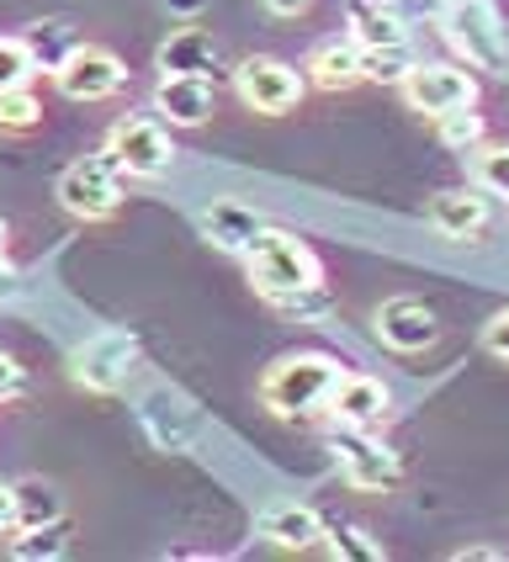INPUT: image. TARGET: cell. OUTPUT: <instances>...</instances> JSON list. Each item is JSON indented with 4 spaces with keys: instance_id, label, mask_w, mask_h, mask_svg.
I'll list each match as a JSON object with an SVG mask.
<instances>
[{
    "instance_id": "cell-1",
    "label": "cell",
    "mask_w": 509,
    "mask_h": 562,
    "mask_svg": "<svg viewBox=\"0 0 509 562\" xmlns=\"http://www.w3.org/2000/svg\"><path fill=\"white\" fill-rule=\"evenodd\" d=\"M340 376L346 367L335 361V356H282L265 382H260V404L271 408V414H282V419H303V414H314V408H329L335 398V387H340Z\"/></svg>"
},
{
    "instance_id": "cell-2",
    "label": "cell",
    "mask_w": 509,
    "mask_h": 562,
    "mask_svg": "<svg viewBox=\"0 0 509 562\" xmlns=\"http://www.w3.org/2000/svg\"><path fill=\"white\" fill-rule=\"evenodd\" d=\"M245 260H250V281L260 286V292H265V297H271V303L324 281L318 255L308 250L297 234H286V228H265V234L255 239V250L245 255Z\"/></svg>"
},
{
    "instance_id": "cell-3",
    "label": "cell",
    "mask_w": 509,
    "mask_h": 562,
    "mask_svg": "<svg viewBox=\"0 0 509 562\" xmlns=\"http://www.w3.org/2000/svg\"><path fill=\"white\" fill-rule=\"evenodd\" d=\"M445 37L473 69H505L509 64V27L494 0H451L445 11Z\"/></svg>"
},
{
    "instance_id": "cell-4",
    "label": "cell",
    "mask_w": 509,
    "mask_h": 562,
    "mask_svg": "<svg viewBox=\"0 0 509 562\" xmlns=\"http://www.w3.org/2000/svg\"><path fill=\"white\" fill-rule=\"evenodd\" d=\"M59 202H64V213H75V218H86V223L112 218L117 202H123V165L106 155V149L75 159L59 176Z\"/></svg>"
},
{
    "instance_id": "cell-5",
    "label": "cell",
    "mask_w": 509,
    "mask_h": 562,
    "mask_svg": "<svg viewBox=\"0 0 509 562\" xmlns=\"http://www.w3.org/2000/svg\"><path fill=\"white\" fill-rule=\"evenodd\" d=\"M329 451H335V462H340L350 488H398V477H404L398 451H387L366 425H340V419H335Z\"/></svg>"
},
{
    "instance_id": "cell-6",
    "label": "cell",
    "mask_w": 509,
    "mask_h": 562,
    "mask_svg": "<svg viewBox=\"0 0 509 562\" xmlns=\"http://www.w3.org/2000/svg\"><path fill=\"white\" fill-rule=\"evenodd\" d=\"M106 155L117 159L123 176H133V181H159L176 165V144H170L165 123H155V117H123L106 133Z\"/></svg>"
},
{
    "instance_id": "cell-7",
    "label": "cell",
    "mask_w": 509,
    "mask_h": 562,
    "mask_svg": "<svg viewBox=\"0 0 509 562\" xmlns=\"http://www.w3.org/2000/svg\"><path fill=\"white\" fill-rule=\"evenodd\" d=\"M133 367H138V340L127 329H95L75 350V382L91 393H123Z\"/></svg>"
},
{
    "instance_id": "cell-8",
    "label": "cell",
    "mask_w": 509,
    "mask_h": 562,
    "mask_svg": "<svg viewBox=\"0 0 509 562\" xmlns=\"http://www.w3.org/2000/svg\"><path fill=\"white\" fill-rule=\"evenodd\" d=\"M404 95L425 117H451V112L477 106V80L456 64H414L409 80H404Z\"/></svg>"
},
{
    "instance_id": "cell-9",
    "label": "cell",
    "mask_w": 509,
    "mask_h": 562,
    "mask_svg": "<svg viewBox=\"0 0 509 562\" xmlns=\"http://www.w3.org/2000/svg\"><path fill=\"white\" fill-rule=\"evenodd\" d=\"M234 91H239V101H245L250 112L282 117V112H292V106L303 101V75H297L292 64L260 54V59H245L234 69Z\"/></svg>"
},
{
    "instance_id": "cell-10",
    "label": "cell",
    "mask_w": 509,
    "mask_h": 562,
    "mask_svg": "<svg viewBox=\"0 0 509 562\" xmlns=\"http://www.w3.org/2000/svg\"><path fill=\"white\" fill-rule=\"evenodd\" d=\"M54 80H59V91L69 95V101H112V95L127 86V64L117 59L112 48L80 43Z\"/></svg>"
},
{
    "instance_id": "cell-11",
    "label": "cell",
    "mask_w": 509,
    "mask_h": 562,
    "mask_svg": "<svg viewBox=\"0 0 509 562\" xmlns=\"http://www.w3.org/2000/svg\"><path fill=\"white\" fill-rule=\"evenodd\" d=\"M436 335H441V324H436V308L425 297H387L377 308V340L404 350V356L436 345Z\"/></svg>"
},
{
    "instance_id": "cell-12",
    "label": "cell",
    "mask_w": 509,
    "mask_h": 562,
    "mask_svg": "<svg viewBox=\"0 0 509 562\" xmlns=\"http://www.w3.org/2000/svg\"><path fill=\"white\" fill-rule=\"evenodd\" d=\"M155 112L159 123L170 127H202L213 117V80H202V75H159Z\"/></svg>"
},
{
    "instance_id": "cell-13",
    "label": "cell",
    "mask_w": 509,
    "mask_h": 562,
    "mask_svg": "<svg viewBox=\"0 0 509 562\" xmlns=\"http://www.w3.org/2000/svg\"><path fill=\"white\" fill-rule=\"evenodd\" d=\"M260 536L271 541V547H282V552H318L324 541H329V526L318 520L308 504H271V509H260Z\"/></svg>"
},
{
    "instance_id": "cell-14",
    "label": "cell",
    "mask_w": 509,
    "mask_h": 562,
    "mask_svg": "<svg viewBox=\"0 0 509 562\" xmlns=\"http://www.w3.org/2000/svg\"><path fill=\"white\" fill-rule=\"evenodd\" d=\"M387 408H393V393H387V382L377 376H361V372H346L340 376V387H335V398H329V419H340V425H382L387 419Z\"/></svg>"
},
{
    "instance_id": "cell-15",
    "label": "cell",
    "mask_w": 509,
    "mask_h": 562,
    "mask_svg": "<svg viewBox=\"0 0 509 562\" xmlns=\"http://www.w3.org/2000/svg\"><path fill=\"white\" fill-rule=\"evenodd\" d=\"M308 80H314L318 91H350V86H361L366 80V54H361V43L355 37H335V43H318L314 54H308Z\"/></svg>"
},
{
    "instance_id": "cell-16",
    "label": "cell",
    "mask_w": 509,
    "mask_h": 562,
    "mask_svg": "<svg viewBox=\"0 0 509 562\" xmlns=\"http://www.w3.org/2000/svg\"><path fill=\"white\" fill-rule=\"evenodd\" d=\"M350 37L361 48H409V22L398 16V5H382V0H350L346 5Z\"/></svg>"
},
{
    "instance_id": "cell-17",
    "label": "cell",
    "mask_w": 509,
    "mask_h": 562,
    "mask_svg": "<svg viewBox=\"0 0 509 562\" xmlns=\"http://www.w3.org/2000/svg\"><path fill=\"white\" fill-rule=\"evenodd\" d=\"M425 218L445 239H473V234L488 228V202L477 191H436L430 207H425Z\"/></svg>"
},
{
    "instance_id": "cell-18",
    "label": "cell",
    "mask_w": 509,
    "mask_h": 562,
    "mask_svg": "<svg viewBox=\"0 0 509 562\" xmlns=\"http://www.w3.org/2000/svg\"><path fill=\"white\" fill-rule=\"evenodd\" d=\"M159 75H202L213 80L218 75V43L202 27H181L159 43Z\"/></svg>"
},
{
    "instance_id": "cell-19",
    "label": "cell",
    "mask_w": 509,
    "mask_h": 562,
    "mask_svg": "<svg viewBox=\"0 0 509 562\" xmlns=\"http://www.w3.org/2000/svg\"><path fill=\"white\" fill-rule=\"evenodd\" d=\"M202 234L223 255H250L255 239L265 234V223L255 218L250 207H239V202H213V207H202Z\"/></svg>"
},
{
    "instance_id": "cell-20",
    "label": "cell",
    "mask_w": 509,
    "mask_h": 562,
    "mask_svg": "<svg viewBox=\"0 0 509 562\" xmlns=\"http://www.w3.org/2000/svg\"><path fill=\"white\" fill-rule=\"evenodd\" d=\"M22 43H27L37 75H59L64 64H69V54L80 48V32L69 27V22H32V27H22Z\"/></svg>"
},
{
    "instance_id": "cell-21",
    "label": "cell",
    "mask_w": 509,
    "mask_h": 562,
    "mask_svg": "<svg viewBox=\"0 0 509 562\" xmlns=\"http://www.w3.org/2000/svg\"><path fill=\"white\" fill-rule=\"evenodd\" d=\"M144 425H149V436H155L159 451H186L191 440H196L191 414L176 404V398H165V393H155V398L144 404Z\"/></svg>"
},
{
    "instance_id": "cell-22",
    "label": "cell",
    "mask_w": 509,
    "mask_h": 562,
    "mask_svg": "<svg viewBox=\"0 0 509 562\" xmlns=\"http://www.w3.org/2000/svg\"><path fill=\"white\" fill-rule=\"evenodd\" d=\"M11 488H16V520H22V531L64 520V494L54 488V483H43V477H22V483H11Z\"/></svg>"
},
{
    "instance_id": "cell-23",
    "label": "cell",
    "mask_w": 509,
    "mask_h": 562,
    "mask_svg": "<svg viewBox=\"0 0 509 562\" xmlns=\"http://www.w3.org/2000/svg\"><path fill=\"white\" fill-rule=\"evenodd\" d=\"M16 562H59L69 552V526L54 520V526H32V531H16V541L5 547Z\"/></svg>"
},
{
    "instance_id": "cell-24",
    "label": "cell",
    "mask_w": 509,
    "mask_h": 562,
    "mask_svg": "<svg viewBox=\"0 0 509 562\" xmlns=\"http://www.w3.org/2000/svg\"><path fill=\"white\" fill-rule=\"evenodd\" d=\"M37 123H43V101L32 95V86L0 91V133H32Z\"/></svg>"
},
{
    "instance_id": "cell-25",
    "label": "cell",
    "mask_w": 509,
    "mask_h": 562,
    "mask_svg": "<svg viewBox=\"0 0 509 562\" xmlns=\"http://www.w3.org/2000/svg\"><path fill=\"white\" fill-rule=\"evenodd\" d=\"M32 75H37V64H32L27 43L0 37V91H22V86H32Z\"/></svg>"
},
{
    "instance_id": "cell-26",
    "label": "cell",
    "mask_w": 509,
    "mask_h": 562,
    "mask_svg": "<svg viewBox=\"0 0 509 562\" xmlns=\"http://www.w3.org/2000/svg\"><path fill=\"white\" fill-rule=\"evenodd\" d=\"M361 54H366V80H382V86H404L419 64L409 48H361Z\"/></svg>"
},
{
    "instance_id": "cell-27",
    "label": "cell",
    "mask_w": 509,
    "mask_h": 562,
    "mask_svg": "<svg viewBox=\"0 0 509 562\" xmlns=\"http://www.w3.org/2000/svg\"><path fill=\"white\" fill-rule=\"evenodd\" d=\"M335 558H361V562H377L382 547L372 541V536L361 531V526H329V541H324Z\"/></svg>"
},
{
    "instance_id": "cell-28",
    "label": "cell",
    "mask_w": 509,
    "mask_h": 562,
    "mask_svg": "<svg viewBox=\"0 0 509 562\" xmlns=\"http://www.w3.org/2000/svg\"><path fill=\"white\" fill-rule=\"evenodd\" d=\"M473 170H477V187H483V191L509 196V144H499V149H483Z\"/></svg>"
},
{
    "instance_id": "cell-29",
    "label": "cell",
    "mask_w": 509,
    "mask_h": 562,
    "mask_svg": "<svg viewBox=\"0 0 509 562\" xmlns=\"http://www.w3.org/2000/svg\"><path fill=\"white\" fill-rule=\"evenodd\" d=\"M276 308L292 313V318H324V313L335 308V297H329V286L318 281V286H303V292H292V297H276Z\"/></svg>"
},
{
    "instance_id": "cell-30",
    "label": "cell",
    "mask_w": 509,
    "mask_h": 562,
    "mask_svg": "<svg viewBox=\"0 0 509 562\" xmlns=\"http://www.w3.org/2000/svg\"><path fill=\"white\" fill-rule=\"evenodd\" d=\"M441 123V138L451 149H477V138H483V117H477L473 106L467 112H451V117H436Z\"/></svg>"
},
{
    "instance_id": "cell-31",
    "label": "cell",
    "mask_w": 509,
    "mask_h": 562,
    "mask_svg": "<svg viewBox=\"0 0 509 562\" xmlns=\"http://www.w3.org/2000/svg\"><path fill=\"white\" fill-rule=\"evenodd\" d=\"M483 350H488V356H499V361H509V308L494 313V318L483 324Z\"/></svg>"
},
{
    "instance_id": "cell-32",
    "label": "cell",
    "mask_w": 509,
    "mask_h": 562,
    "mask_svg": "<svg viewBox=\"0 0 509 562\" xmlns=\"http://www.w3.org/2000/svg\"><path fill=\"white\" fill-rule=\"evenodd\" d=\"M22 387H27V372L16 367V356H5V350H0V404L22 398Z\"/></svg>"
},
{
    "instance_id": "cell-33",
    "label": "cell",
    "mask_w": 509,
    "mask_h": 562,
    "mask_svg": "<svg viewBox=\"0 0 509 562\" xmlns=\"http://www.w3.org/2000/svg\"><path fill=\"white\" fill-rule=\"evenodd\" d=\"M16 531H22V520H16V488L0 483V547H11Z\"/></svg>"
},
{
    "instance_id": "cell-34",
    "label": "cell",
    "mask_w": 509,
    "mask_h": 562,
    "mask_svg": "<svg viewBox=\"0 0 509 562\" xmlns=\"http://www.w3.org/2000/svg\"><path fill=\"white\" fill-rule=\"evenodd\" d=\"M451 558L456 562H499L505 552H499V547H462V552H451Z\"/></svg>"
},
{
    "instance_id": "cell-35",
    "label": "cell",
    "mask_w": 509,
    "mask_h": 562,
    "mask_svg": "<svg viewBox=\"0 0 509 562\" xmlns=\"http://www.w3.org/2000/svg\"><path fill=\"white\" fill-rule=\"evenodd\" d=\"M5 297H16V266L5 260V250H0V303Z\"/></svg>"
},
{
    "instance_id": "cell-36",
    "label": "cell",
    "mask_w": 509,
    "mask_h": 562,
    "mask_svg": "<svg viewBox=\"0 0 509 562\" xmlns=\"http://www.w3.org/2000/svg\"><path fill=\"white\" fill-rule=\"evenodd\" d=\"M165 11H176V16H196V11H207V0H159Z\"/></svg>"
},
{
    "instance_id": "cell-37",
    "label": "cell",
    "mask_w": 509,
    "mask_h": 562,
    "mask_svg": "<svg viewBox=\"0 0 509 562\" xmlns=\"http://www.w3.org/2000/svg\"><path fill=\"white\" fill-rule=\"evenodd\" d=\"M265 5H271L276 16H303V11H308V0H265Z\"/></svg>"
},
{
    "instance_id": "cell-38",
    "label": "cell",
    "mask_w": 509,
    "mask_h": 562,
    "mask_svg": "<svg viewBox=\"0 0 509 562\" xmlns=\"http://www.w3.org/2000/svg\"><path fill=\"white\" fill-rule=\"evenodd\" d=\"M5 239H11V228H5V218H0V250H5Z\"/></svg>"
}]
</instances>
